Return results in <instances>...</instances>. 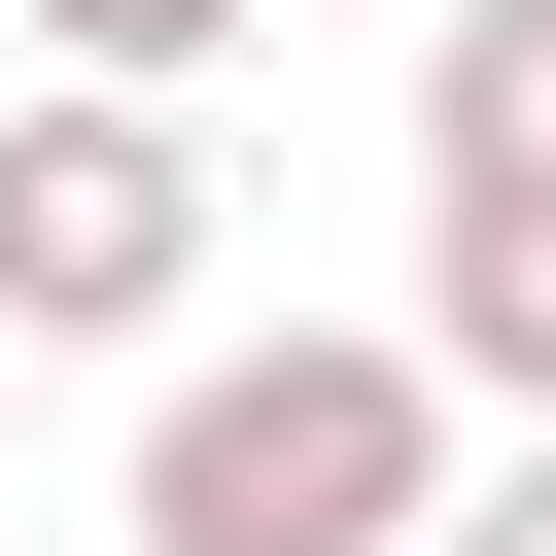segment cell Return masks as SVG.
<instances>
[{"label":"cell","instance_id":"cell-3","mask_svg":"<svg viewBox=\"0 0 556 556\" xmlns=\"http://www.w3.org/2000/svg\"><path fill=\"white\" fill-rule=\"evenodd\" d=\"M417 348L486 417H556V0H452L417 35Z\"/></svg>","mask_w":556,"mask_h":556},{"label":"cell","instance_id":"cell-2","mask_svg":"<svg viewBox=\"0 0 556 556\" xmlns=\"http://www.w3.org/2000/svg\"><path fill=\"white\" fill-rule=\"evenodd\" d=\"M243 243H208V104H139V70H35L0 104V313L35 348H174Z\"/></svg>","mask_w":556,"mask_h":556},{"label":"cell","instance_id":"cell-4","mask_svg":"<svg viewBox=\"0 0 556 556\" xmlns=\"http://www.w3.org/2000/svg\"><path fill=\"white\" fill-rule=\"evenodd\" d=\"M35 70H139V104H208V70H243V0H35Z\"/></svg>","mask_w":556,"mask_h":556},{"label":"cell","instance_id":"cell-6","mask_svg":"<svg viewBox=\"0 0 556 556\" xmlns=\"http://www.w3.org/2000/svg\"><path fill=\"white\" fill-rule=\"evenodd\" d=\"M0 417H35V313H0Z\"/></svg>","mask_w":556,"mask_h":556},{"label":"cell","instance_id":"cell-5","mask_svg":"<svg viewBox=\"0 0 556 556\" xmlns=\"http://www.w3.org/2000/svg\"><path fill=\"white\" fill-rule=\"evenodd\" d=\"M452 556H556V417H521V452H486V486H452Z\"/></svg>","mask_w":556,"mask_h":556},{"label":"cell","instance_id":"cell-1","mask_svg":"<svg viewBox=\"0 0 556 556\" xmlns=\"http://www.w3.org/2000/svg\"><path fill=\"white\" fill-rule=\"evenodd\" d=\"M486 382L417 313H278V348H174L139 382V556H452V452Z\"/></svg>","mask_w":556,"mask_h":556}]
</instances>
